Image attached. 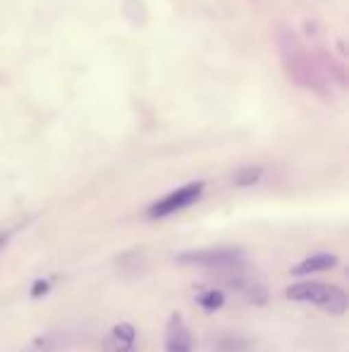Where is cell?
Returning a JSON list of instances; mask_svg holds the SVG:
<instances>
[{
	"instance_id": "cell-1",
	"label": "cell",
	"mask_w": 349,
	"mask_h": 352,
	"mask_svg": "<svg viewBox=\"0 0 349 352\" xmlns=\"http://www.w3.org/2000/svg\"><path fill=\"white\" fill-rule=\"evenodd\" d=\"M285 295L292 302L316 305L318 309L328 311V314H333V316H342L349 307L347 292L337 285H326V283L302 280V283H297V285H289Z\"/></svg>"
},
{
	"instance_id": "cell-2",
	"label": "cell",
	"mask_w": 349,
	"mask_h": 352,
	"mask_svg": "<svg viewBox=\"0 0 349 352\" xmlns=\"http://www.w3.org/2000/svg\"><path fill=\"white\" fill-rule=\"evenodd\" d=\"M280 53H282L285 67H287V74L302 87H313L316 82V74L311 70V63H309L306 53H304V46L299 43L297 34H292L289 29H280Z\"/></svg>"
},
{
	"instance_id": "cell-3",
	"label": "cell",
	"mask_w": 349,
	"mask_h": 352,
	"mask_svg": "<svg viewBox=\"0 0 349 352\" xmlns=\"http://www.w3.org/2000/svg\"><path fill=\"white\" fill-rule=\"evenodd\" d=\"M177 264L201 266V269H239L244 264V252L237 247H218V250H189L175 256Z\"/></svg>"
},
{
	"instance_id": "cell-4",
	"label": "cell",
	"mask_w": 349,
	"mask_h": 352,
	"mask_svg": "<svg viewBox=\"0 0 349 352\" xmlns=\"http://www.w3.org/2000/svg\"><path fill=\"white\" fill-rule=\"evenodd\" d=\"M204 195V182H189V185L180 187V190L170 192L168 197H163L160 201L149 206L146 216L149 218H165V216H173V213L186 209V206L196 204Z\"/></svg>"
},
{
	"instance_id": "cell-5",
	"label": "cell",
	"mask_w": 349,
	"mask_h": 352,
	"mask_svg": "<svg viewBox=\"0 0 349 352\" xmlns=\"http://www.w3.org/2000/svg\"><path fill=\"white\" fill-rule=\"evenodd\" d=\"M165 352H194V336L184 316L173 314L165 326Z\"/></svg>"
},
{
	"instance_id": "cell-6",
	"label": "cell",
	"mask_w": 349,
	"mask_h": 352,
	"mask_svg": "<svg viewBox=\"0 0 349 352\" xmlns=\"http://www.w3.org/2000/svg\"><path fill=\"white\" fill-rule=\"evenodd\" d=\"M103 352H136V329L132 324H117L108 331Z\"/></svg>"
},
{
	"instance_id": "cell-7",
	"label": "cell",
	"mask_w": 349,
	"mask_h": 352,
	"mask_svg": "<svg viewBox=\"0 0 349 352\" xmlns=\"http://www.w3.org/2000/svg\"><path fill=\"white\" fill-rule=\"evenodd\" d=\"M337 254H326V252H321V254H313L309 256V259H304L302 264H297L292 269L294 276H309V274H318V271H328V269H335L337 266Z\"/></svg>"
},
{
	"instance_id": "cell-8",
	"label": "cell",
	"mask_w": 349,
	"mask_h": 352,
	"mask_svg": "<svg viewBox=\"0 0 349 352\" xmlns=\"http://www.w3.org/2000/svg\"><path fill=\"white\" fill-rule=\"evenodd\" d=\"M261 177H263V168L261 166H247V168H239V170L234 173L232 182L237 187H252V185H256Z\"/></svg>"
},
{
	"instance_id": "cell-9",
	"label": "cell",
	"mask_w": 349,
	"mask_h": 352,
	"mask_svg": "<svg viewBox=\"0 0 349 352\" xmlns=\"http://www.w3.org/2000/svg\"><path fill=\"white\" fill-rule=\"evenodd\" d=\"M196 302H199L206 311H215V309H220V307L225 305V295H223V292L210 290V287H208V290L196 292Z\"/></svg>"
},
{
	"instance_id": "cell-10",
	"label": "cell",
	"mask_w": 349,
	"mask_h": 352,
	"mask_svg": "<svg viewBox=\"0 0 349 352\" xmlns=\"http://www.w3.org/2000/svg\"><path fill=\"white\" fill-rule=\"evenodd\" d=\"M48 290H51V280L38 278V280H34L32 297H34V300H38V297H41V295H48Z\"/></svg>"
},
{
	"instance_id": "cell-11",
	"label": "cell",
	"mask_w": 349,
	"mask_h": 352,
	"mask_svg": "<svg viewBox=\"0 0 349 352\" xmlns=\"http://www.w3.org/2000/svg\"><path fill=\"white\" fill-rule=\"evenodd\" d=\"M14 230H17V228H8V230H0V250H3V247L8 245L10 237L14 235Z\"/></svg>"
}]
</instances>
